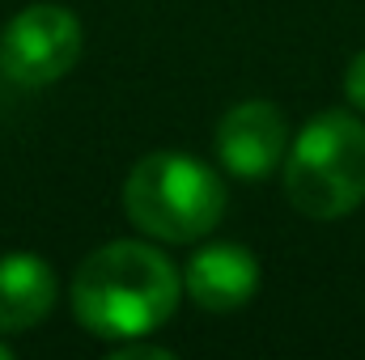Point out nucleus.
<instances>
[{"label": "nucleus", "mask_w": 365, "mask_h": 360, "mask_svg": "<svg viewBox=\"0 0 365 360\" xmlns=\"http://www.w3.org/2000/svg\"><path fill=\"white\" fill-rule=\"evenodd\" d=\"M182 297V271L149 242H106L73 275V314L98 339L153 335Z\"/></svg>", "instance_id": "obj_1"}, {"label": "nucleus", "mask_w": 365, "mask_h": 360, "mask_svg": "<svg viewBox=\"0 0 365 360\" xmlns=\"http://www.w3.org/2000/svg\"><path fill=\"white\" fill-rule=\"evenodd\" d=\"M225 182L212 166L179 149L145 153L123 179V212L153 242L191 246L225 216Z\"/></svg>", "instance_id": "obj_2"}, {"label": "nucleus", "mask_w": 365, "mask_h": 360, "mask_svg": "<svg viewBox=\"0 0 365 360\" xmlns=\"http://www.w3.org/2000/svg\"><path fill=\"white\" fill-rule=\"evenodd\" d=\"M284 195L310 221H340L365 199V123L349 110L314 115L284 153Z\"/></svg>", "instance_id": "obj_3"}, {"label": "nucleus", "mask_w": 365, "mask_h": 360, "mask_svg": "<svg viewBox=\"0 0 365 360\" xmlns=\"http://www.w3.org/2000/svg\"><path fill=\"white\" fill-rule=\"evenodd\" d=\"M86 34L73 9L64 4H30L9 17L0 30V73L21 90L56 85L81 60Z\"/></svg>", "instance_id": "obj_4"}, {"label": "nucleus", "mask_w": 365, "mask_h": 360, "mask_svg": "<svg viewBox=\"0 0 365 360\" xmlns=\"http://www.w3.org/2000/svg\"><path fill=\"white\" fill-rule=\"evenodd\" d=\"M289 153V119L276 102L251 97L217 123V157L234 179H264Z\"/></svg>", "instance_id": "obj_5"}, {"label": "nucleus", "mask_w": 365, "mask_h": 360, "mask_svg": "<svg viewBox=\"0 0 365 360\" xmlns=\"http://www.w3.org/2000/svg\"><path fill=\"white\" fill-rule=\"evenodd\" d=\"M182 292L208 314L242 309L259 292V259L238 242H212L187 259Z\"/></svg>", "instance_id": "obj_6"}, {"label": "nucleus", "mask_w": 365, "mask_h": 360, "mask_svg": "<svg viewBox=\"0 0 365 360\" xmlns=\"http://www.w3.org/2000/svg\"><path fill=\"white\" fill-rule=\"evenodd\" d=\"M60 297V280L51 263L34 250H9L0 255V335H26L34 331Z\"/></svg>", "instance_id": "obj_7"}, {"label": "nucleus", "mask_w": 365, "mask_h": 360, "mask_svg": "<svg viewBox=\"0 0 365 360\" xmlns=\"http://www.w3.org/2000/svg\"><path fill=\"white\" fill-rule=\"evenodd\" d=\"M175 352L170 348H162V344H145V335L140 339H123L115 352H110V360H170Z\"/></svg>", "instance_id": "obj_8"}, {"label": "nucleus", "mask_w": 365, "mask_h": 360, "mask_svg": "<svg viewBox=\"0 0 365 360\" xmlns=\"http://www.w3.org/2000/svg\"><path fill=\"white\" fill-rule=\"evenodd\" d=\"M344 93H349V102L365 115V51L353 55V64H349V73H344Z\"/></svg>", "instance_id": "obj_9"}, {"label": "nucleus", "mask_w": 365, "mask_h": 360, "mask_svg": "<svg viewBox=\"0 0 365 360\" xmlns=\"http://www.w3.org/2000/svg\"><path fill=\"white\" fill-rule=\"evenodd\" d=\"M13 356V348H9V344H4V335H0V360H9Z\"/></svg>", "instance_id": "obj_10"}]
</instances>
